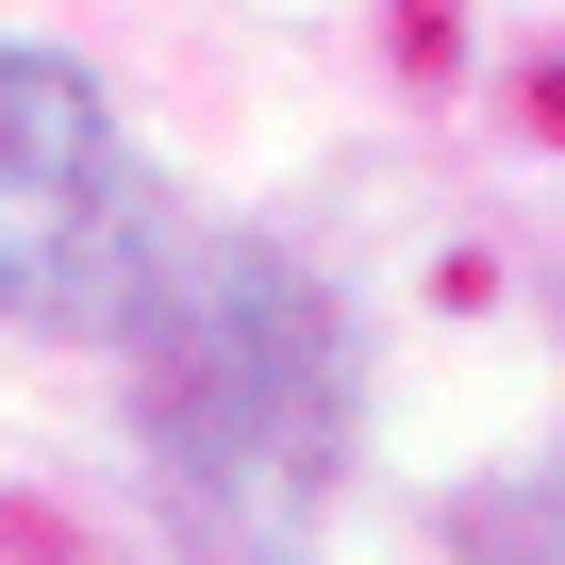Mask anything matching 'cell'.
I'll list each match as a JSON object with an SVG mask.
<instances>
[{
	"instance_id": "1",
	"label": "cell",
	"mask_w": 565,
	"mask_h": 565,
	"mask_svg": "<svg viewBox=\"0 0 565 565\" xmlns=\"http://www.w3.org/2000/svg\"><path fill=\"white\" fill-rule=\"evenodd\" d=\"M350 416H366V350L333 317V282L266 233H183L134 333V433H150L167 532L200 565H317Z\"/></svg>"
},
{
	"instance_id": "2",
	"label": "cell",
	"mask_w": 565,
	"mask_h": 565,
	"mask_svg": "<svg viewBox=\"0 0 565 565\" xmlns=\"http://www.w3.org/2000/svg\"><path fill=\"white\" fill-rule=\"evenodd\" d=\"M167 266H183V233H167V183H150V150L117 134V100L67 67V51H0V317L18 333H150V300H167Z\"/></svg>"
},
{
	"instance_id": "3",
	"label": "cell",
	"mask_w": 565,
	"mask_h": 565,
	"mask_svg": "<svg viewBox=\"0 0 565 565\" xmlns=\"http://www.w3.org/2000/svg\"><path fill=\"white\" fill-rule=\"evenodd\" d=\"M449 548H466V565H565V466H532V482H482V499H449Z\"/></svg>"
}]
</instances>
